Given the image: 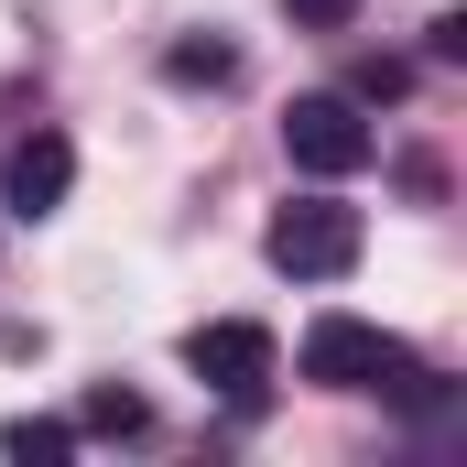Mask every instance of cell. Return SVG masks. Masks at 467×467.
Masks as SVG:
<instances>
[{
  "instance_id": "obj_1",
  "label": "cell",
  "mask_w": 467,
  "mask_h": 467,
  "mask_svg": "<svg viewBox=\"0 0 467 467\" xmlns=\"http://www.w3.org/2000/svg\"><path fill=\"white\" fill-rule=\"evenodd\" d=\"M261 250H272V272H294V283H348L369 229H358V207H337V196H294V207H272Z\"/></svg>"
},
{
  "instance_id": "obj_2",
  "label": "cell",
  "mask_w": 467,
  "mask_h": 467,
  "mask_svg": "<svg viewBox=\"0 0 467 467\" xmlns=\"http://www.w3.org/2000/svg\"><path fill=\"white\" fill-rule=\"evenodd\" d=\"M402 369H413V348L380 337L369 316H316V327H305V380H316V391H380V380H402Z\"/></svg>"
},
{
  "instance_id": "obj_3",
  "label": "cell",
  "mask_w": 467,
  "mask_h": 467,
  "mask_svg": "<svg viewBox=\"0 0 467 467\" xmlns=\"http://www.w3.org/2000/svg\"><path fill=\"white\" fill-rule=\"evenodd\" d=\"M283 152H294V174L337 185V174H358V163L380 152V130L358 119V99H294V109H283Z\"/></svg>"
},
{
  "instance_id": "obj_4",
  "label": "cell",
  "mask_w": 467,
  "mask_h": 467,
  "mask_svg": "<svg viewBox=\"0 0 467 467\" xmlns=\"http://www.w3.org/2000/svg\"><path fill=\"white\" fill-rule=\"evenodd\" d=\"M185 369H196L207 391H229V402H261V391H272V327L218 316V327H196V337H185Z\"/></svg>"
},
{
  "instance_id": "obj_5",
  "label": "cell",
  "mask_w": 467,
  "mask_h": 467,
  "mask_svg": "<svg viewBox=\"0 0 467 467\" xmlns=\"http://www.w3.org/2000/svg\"><path fill=\"white\" fill-rule=\"evenodd\" d=\"M66 185H77V141H66V130H22V141L0 152V207H11V218H55Z\"/></svg>"
},
{
  "instance_id": "obj_6",
  "label": "cell",
  "mask_w": 467,
  "mask_h": 467,
  "mask_svg": "<svg viewBox=\"0 0 467 467\" xmlns=\"http://www.w3.org/2000/svg\"><path fill=\"white\" fill-rule=\"evenodd\" d=\"M0 457H22V467H66V457H77V424L22 413V424H0Z\"/></svg>"
},
{
  "instance_id": "obj_7",
  "label": "cell",
  "mask_w": 467,
  "mask_h": 467,
  "mask_svg": "<svg viewBox=\"0 0 467 467\" xmlns=\"http://www.w3.org/2000/svg\"><path fill=\"white\" fill-rule=\"evenodd\" d=\"M163 77H174V88H229V77H239V55L207 33V44H174V55H163Z\"/></svg>"
},
{
  "instance_id": "obj_8",
  "label": "cell",
  "mask_w": 467,
  "mask_h": 467,
  "mask_svg": "<svg viewBox=\"0 0 467 467\" xmlns=\"http://www.w3.org/2000/svg\"><path fill=\"white\" fill-rule=\"evenodd\" d=\"M152 413H141V391H88V413H77V435H141Z\"/></svg>"
},
{
  "instance_id": "obj_9",
  "label": "cell",
  "mask_w": 467,
  "mask_h": 467,
  "mask_svg": "<svg viewBox=\"0 0 467 467\" xmlns=\"http://www.w3.org/2000/svg\"><path fill=\"white\" fill-rule=\"evenodd\" d=\"M283 11H294L305 33H348V22H358V0H283Z\"/></svg>"
},
{
  "instance_id": "obj_10",
  "label": "cell",
  "mask_w": 467,
  "mask_h": 467,
  "mask_svg": "<svg viewBox=\"0 0 467 467\" xmlns=\"http://www.w3.org/2000/svg\"><path fill=\"white\" fill-rule=\"evenodd\" d=\"M402 88H413V66H391V55H369V66H358V99H402Z\"/></svg>"
}]
</instances>
